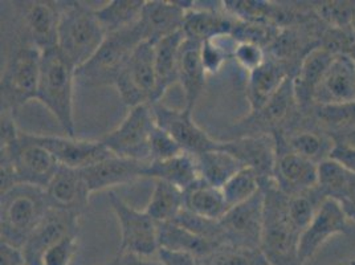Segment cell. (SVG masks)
I'll use <instances>...</instances> for the list:
<instances>
[{
	"mask_svg": "<svg viewBox=\"0 0 355 265\" xmlns=\"http://www.w3.org/2000/svg\"><path fill=\"white\" fill-rule=\"evenodd\" d=\"M314 114L327 128L349 132L355 129V103L338 105H314Z\"/></svg>",
	"mask_w": 355,
	"mask_h": 265,
	"instance_id": "cell-38",
	"label": "cell"
},
{
	"mask_svg": "<svg viewBox=\"0 0 355 265\" xmlns=\"http://www.w3.org/2000/svg\"><path fill=\"white\" fill-rule=\"evenodd\" d=\"M59 1H33L26 10L24 22L31 44L40 51L58 46Z\"/></svg>",
	"mask_w": 355,
	"mask_h": 265,
	"instance_id": "cell-25",
	"label": "cell"
},
{
	"mask_svg": "<svg viewBox=\"0 0 355 265\" xmlns=\"http://www.w3.org/2000/svg\"><path fill=\"white\" fill-rule=\"evenodd\" d=\"M109 265H116V263H114V262H113V263H110V264Z\"/></svg>",
	"mask_w": 355,
	"mask_h": 265,
	"instance_id": "cell-53",
	"label": "cell"
},
{
	"mask_svg": "<svg viewBox=\"0 0 355 265\" xmlns=\"http://www.w3.org/2000/svg\"><path fill=\"white\" fill-rule=\"evenodd\" d=\"M337 53L318 45L302 59L293 77V90L298 109L313 106L315 89L318 88L330 62Z\"/></svg>",
	"mask_w": 355,
	"mask_h": 265,
	"instance_id": "cell-22",
	"label": "cell"
},
{
	"mask_svg": "<svg viewBox=\"0 0 355 265\" xmlns=\"http://www.w3.org/2000/svg\"><path fill=\"white\" fill-rule=\"evenodd\" d=\"M42 51L24 42L16 48L1 74V112L12 113L28 101L36 100L40 81Z\"/></svg>",
	"mask_w": 355,
	"mask_h": 265,
	"instance_id": "cell-6",
	"label": "cell"
},
{
	"mask_svg": "<svg viewBox=\"0 0 355 265\" xmlns=\"http://www.w3.org/2000/svg\"><path fill=\"white\" fill-rule=\"evenodd\" d=\"M317 190L324 199H336L340 205L355 202V174L343 164L327 158L318 164Z\"/></svg>",
	"mask_w": 355,
	"mask_h": 265,
	"instance_id": "cell-28",
	"label": "cell"
},
{
	"mask_svg": "<svg viewBox=\"0 0 355 265\" xmlns=\"http://www.w3.org/2000/svg\"><path fill=\"white\" fill-rule=\"evenodd\" d=\"M184 208L211 221H220L230 210L222 189L208 185L200 178L184 191Z\"/></svg>",
	"mask_w": 355,
	"mask_h": 265,
	"instance_id": "cell-29",
	"label": "cell"
},
{
	"mask_svg": "<svg viewBox=\"0 0 355 265\" xmlns=\"http://www.w3.org/2000/svg\"><path fill=\"white\" fill-rule=\"evenodd\" d=\"M291 68L292 65L268 56L260 68L250 74L247 99L251 106V113L263 109L282 89L285 81L296 74Z\"/></svg>",
	"mask_w": 355,
	"mask_h": 265,
	"instance_id": "cell-21",
	"label": "cell"
},
{
	"mask_svg": "<svg viewBox=\"0 0 355 265\" xmlns=\"http://www.w3.org/2000/svg\"><path fill=\"white\" fill-rule=\"evenodd\" d=\"M109 203L121 228L119 255L151 257L158 253V223L146 211L129 206L117 192H109Z\"/></svg>",
	"mask_w": 355,
	"mask_h": 265,
	"instance_id": "cell-8",
	"label": "cell"
},
{
	"mask_svg": "<svg viewBox=\"0 0 355 265\" xmlns=\"http://www.w3.org/2000/svg\"><path fill=\"white\" fill-rule=\"evenodd\" d=\"M27 138L33 144L46 148L60 166L72 169H85L94 163L101 162L113 154L105 148L101 141L77 139L72 137H53V135H37L27 134Z\"/></svg>",
	"mask_w": 355,
	"mask_h": 265,
	"instance_id": "cell-14",
	"label": "cell"
},
{
	"mask_svg": "<svg viewBox=\"0 0 355 265\" xmlns=\"http://www.w3.org/2000/svg\"><path fill=\"white\" fill-rule=\"evenodd\" d=\"M273 137L276 141L273 183L276 187L288 196L314 190L318 185V164L289 148L282 132H275Z\"/></svg>",
	"mask_w": 355,
	"mask_h": 265,
	"instance_id": "cell-10",
	"label": "cell"
},
{
	"mask_svg": "<svg viewBox=\"0 0 355 265\" xmlns=\"http://www.w3.org/2000/svg\"><path fill=\"white\" fill-rule=\"evenodd\" d=\"M151 109L157 125L168 132L184 153L195 157L222 148V141L211 138L195 123L191 110H178L161 103H153Z\"/></svg>",
	"mask_w": 355,
	"mask_h": 265,
	"instance_id": "cell-11",
	"label": "cell"
},
{
	"mask_svg": "<svg viewBox=\"0 0 355 265\" xmlns=\"http://www.w3.org/2000/svg\"><path fill=\"white\" fill-rule=\"evenodd\" d=\"M202 43L186 39L180 46L179 65H178V83L184 92L186 109L193 112L195 103L199 100L206 87L207 72L202 62L200 55Z\"/></svg>",
	"mask_w": 355,
	"mask_h": 265,
	"instance_id": "cell-24",
	"label": "cell"
},
{
	"mask_svg": "<svg viewBox=\"0 0 355 265\" xmlns=\"http://www.w3.org/2000/svg\"><path fill=\"white\" fill-rule=\"evenodd\" d=\"M236 20L227 15L220 8L215 7H196L189 10L183 22V33L186 39L198 43H205L218 36L232 33Z\"/></svg>",
	"mask_w": 355,
	"mask_h": 265,
	"instance_id": "cell-23",
	"label": "cell"
},
{
	"mask_svg": "<svg viewBox=\"0 0 355 265\" xmlns=\"http://www.w3.org/2000/svg\"><path fill=\"white\" fill-rule=\"evenodd\" d=\"M114 263L116 265H162L159 260L154 262L148 257H138L134 255H119Z\"/></svg>",
	"mask_w": 355,
	"mask_h": 265,
	"instance_id": "cell-47",
	"label": "cell"
},
{
	"mask_svg": "<svg viewBox=\"0 0 355 265\" xmlns=\"http://www.w3.org/2000/svg\"><path fill=\"white\" fill-rule=\"evenodd\" d=\"M268 58V52L261 45L250 43V42H240L237 43L234 59L236 60L240 68L247 71L248 74L260 68Z\"/></svg>",
	"mask_w": 355,
	"mask_h": 265,
	"instance_id": "cell-41",
	"label": "cell"
},
{
	"mask_svg": "<svg viewBox=\"0 0 355 265\" xmlns=\"http://www.w3.org/2000/svg\"><path fill=\"white\" fill-rule=\"evenodd\" d=\"M144 6L145 0H112L94 11L106 35H110L138 23Z\"/></svg>",
	"mask_w": 355,
	"mask_h": 265,
	"instance_id": "cell-33",
	"label": "cell"
},
{
	"mask_svg": "<svg viewBox=\"0 0 355 265\" xmlns=\"http://www.w3.org/2000/svg\"><path fill=\"white\" fill-rule=\"evenodd\" d=\"M336 265H355V259H353V260H346V262H342L340 264Z\"/></svg>",
	"mask_w": 355,
	"mask_h": 265,
	"instance_id": "cell-50",
	"label": "cell"
},
{
	"mask_svg": "<svg viewBox=\"0 0 355 265\" xmlns=\"http://www.w3.org/2000/svg\"><path fill=\"white\" fill-rule=\"evenodd\" d=\"M77 68L58 46L42 51L40 81L36 100L58 119L67 137L76 138L73 87Z\"/></svg>",
	"mask_w": 355,
	"mask_h": 265,
	"instance_id": "cell-1",
	"label": "cell"
},
{
	"mask_svg": "<svg viewBox=\"0 0 355 265\" xmlns=\"http://www.w3.org/2000/svg\"><path fill=\"white\" fill-rule=\"evenodd\" d=\"M352 31H353V33H354L355 37V19L353 20V24H352Z\"/></svg>",
	"mask_w": 355,
	"mask_h": 265,
	"instance_id": "cell-51",
	"label": "cell"
},
{
	"mask_svg": "<svg viewBox=\"0 0 355 265\" xmlns=\"http://www.w3.org/2000/svg\"><path fill=\"white\" fill-rule=\"evenodd\" d=\"M203 265H269L259 247L223 244L200 259Z\"/></svg>",
	"mask_w": 355,
	"mask_h": 265,
	"instance_id": "cell-35",
	"label": "cell"
},
{
	"mask_svg": "<svg viewBox=\"0 0 355 265\" xmlns=\"http://www.w3.org/2000/svg\"><path fill=\"white\" fill-rule=\"evenodd\" d=\"M184 208V191L163 180H154V190L146 206L148 216L155 223L177 219Z\"/></svg>",
	"mask_w": 355,
	"mask_h": 265,
	"instance_id": "cell-32",
	"label": "cell"
},
{
	"mask_svg": "<svg viewBox=\"0 0 355 265\" xmlns=\"http://www.w3.org/2000/svg\"><path fill=\"white\" fill-rule=\"evenodd\" d=\"M173 221H175L179 225L191 231L195 235L200 236L216 246L224 244L222 225L219 221H211V219L198 216L193 212L187 211L186 208H183L182 212L178 215L177 219Z\"/></svg>",
	"mask_w": 355,
	"mask_h": 265,
	"instance_id": "cell-39",
	"label": "cell"
},
{
	"mask_svg": "<svg viewBox=\"0 0 355 265\" xmlns=\"http://www.w3.org/2000/svg\"><path fill=\"white\" fill-rule=\"evenodd\" d=\"M155 126L151 105H138L129 110L128 116L113 132H107L100 141L116 157L150 162L151 135Z\"/></svg>",
	"mask_w": 355,
	"mask_h": 265,
	"instance_id": "cell-7",
	"label": "cell"
},
{
	"mask_svg": "<svg viewBox=\"0 0 355 265\" xmlns=\"http://www.w3.org/2000/svg\"><path fill=\"white\" fill-rule=\"evenodd\" d=\"M146 163L112 155L101 162L81 169V174L88 191L93 194L142 178Z\"/></svg>",
	"mask_w": 355,
	"mask_h": 265,
	"instance_id": "cell-19",
	"label": "cell"
},
{
	"mask_svg": "<svg viewBox=\"0 0 355 265\" xmlns=\"http://www.w3.org/2000/svg\"><path fill=\"white\" fill-rule=\"evenodd\" d=\"M314 10L331 28H352L355 19V1H320Z\"/></svg>",
	"mask_w": 355,
	"mask_h": 265,
	"instance_id": "cell-40",
	"label": "cell"
},
{
	"mask_svg": "<svg viewBox=\"0 0 355 265\" xmlns=\"http://www.w3.org/2000/svg\"><path fill=\"white\" fill-rule=\"evenodd\" d=\"M183 148L178 145L177 141L158 125L151 135V158L150 161H163L174 158L183 154Z\"/></svg>",
	"mask_w": 355,
	"mask_h": 265,
	"instance_id": "cell-42",
	"label": "cell"
},
{
	"mask_svg": "<svg viewBox=\"0 0 355 265\" xmlns=\"http://www.w3.org/2000/svg\"><path fill=\"white\" fill-rule=\"evenodd\" d=\"M142 178L163 180L186 191L199 179V171L195 157L183 153L174 158L146 163Z\"/></svg>",
	"mask_w": 355,
	"mask_h": 265,
	"instance_id": "cell-26",
	"label": "cell"
},
{
	"mask_svg": "<svg viewBox=\"0 0 355 265\" xmlns=\"http://www.w3.org/2000/svg\"><path fill=\"white\" fill-rule=\"evenodd\" d=\"M0 207L1 241L23 248L31 234L44 219L51 205L43 189L16 185L1 194Z\"/></svg>",
	"mask_w": 355,
	"mask_h": 265,
	"instance_id": "cell-4",
	"label": "cell"
},
{
	"mask_svg": "<svg viewBox=\"0 0 355 265\" xmlns=\"http://www.w3.org/2000/svg\"><path fill=\"white\" fill-rule=\"evenodd\" d=\"M282 135L289 148L296 151L297 154L311 160L317 164H320L330 157L331 148L336 144V141L326 138L324 132H315V130L293 132L289 134V137H286L285 134Z\"/></svg>",
	"mask_w": 355,
	"mask_h": 265,
	"instance_id": "cell-34",
	"label": "cell"
},
{
	"mask_svg": "<svg viewBox=\"0 0 355 265\" xmlns=\"http://www.w3.org/2000/svg\"><path fill=\"white\" fill-rule=\"evenodd\" d=\"M77 235L65 236L59 243L46 250L42 259V265H71L77 250Z\"/></svg>",
	"mask_w": 355,
	"mask_h": 265,
	"instance_id": "cell-43",
	"label": "cell"
},
{
	"mask_svg": "<svg viewBox=\"0 0 355 265\" xmlns=\"http://www.w3.org/2000/svg\"><path fill=\"white\" fill-rule=\"evenodd\" d=\"M224 244L259 247L264 223V191L253 195L244 203L231 207L220 219Z\"/></svg>",
	"mask_w": 355,
	"mask_h": 265,
	"instance_id": "cell-12",
	"label": "cell"
},
{
	"mask_svg": "<svg viewBox=\"0 0 355 265\" xmlns=\"http://www.w3.org/2000/svg\"><path fill=\"white\" fill-rule=\"evenodd\" d=\"M336 142H342L350 146L355 148V129H352L349 132H340L338 139H336Z\"/></svg>",
	"mask_w": 355,
	"mask_h": 265,
	"instance_id": "cell-48",
	"label": "cell"
},
{
	"mask_svg": "<svg viewBox=\"0 0 355 265\" xmlns=\"http://www.w3.org/2000/svg\"><path fill=\"white\" fill-rule=\"evenodd\" d=\"M342 207H343V210H345V212H346L347 218H349L350 221H355V202H349V203H343V205H342Z\"/></svg>",
	"mask_w": 355,
	"mask_h": 265,
	"instance_id": "cell-49",
	"label": "cell"
},
{
	"mask_svg": "<svg viewBox=\"0 0 355 265\" xmlns=\"http://www.w3.org/2000/svg\"><path fill=\"white\" fill-rule=\"evenodd\" d=\"M263 180L252 169L244 167L231 178L222 189L223 195L228 207L237 206L247 202L253 195L261 190Z\"/></svg>",
	"mask_w": 355,
	"mask_h": 265,
	"instance_id": "cell-36",
	"label": "cell"
},
{
	"mask_svg": "<svg viewBox=\"0 0 355 265\" xmlns=\"http://www.w3.org/2000/svg\"><path fill=\"white\" fill-rule=\"evenodd\" d=\"M158 243L159 248L190 252L199 259L206 257L211 252L220 247L200 236L195 235L175 221H166L158 224Z\"/></svg>",
	"mask_w": 355,
	"mask_h": 265,
	"instance_id": "cell-30",
	"label": "cell"
},
{
	"mask_svg": "<svg viewBox=\"0 0 355 265\" xmlns=\"http://www.w3.org/2000/svg\"><path fill=\"white\" fill-rule=\"evenodd\" d=\"M349 218L338 200L326 198L318 207L311 224L302 231L298 244V259L305 265L333 236L347 232Z\"/></svg>",
	"mask_w": 355,
	"mask_h": 265,
	"instance_id": "cell-13",
	"label": "cell"
},
{
	"mask_svg": "<svg viewBox=\"0 0 355 265\" xmlns=\"http://www.w3.org/2000/svg\"><path fill=\"white\" fill-rule=\"evenodd\" d=\"M119 97L130 109L144 103H158L154 43L142 42L114 83Z\"/></svg>",
	"mask_w": 355,
	"mask_h": 265,
	"instance_id": "cell-9",
	"label": "cell"
},
{
	"mask_svg": "<svg viewBox=\"0 0 355 265\" xmlns=\"http://www.w3.org/2000/svg\"><path fill=\"white\" fill-rule=\"evenodd\" d=\"M144 40L139 24L106 35L94 56L76 71V80L87 87L113 85Z\"/></svg>",
	"mask_w": 355,
	"mask_h": 265,
	"instance_id": "cell-5",
	"label": "cell"
},
{
	"mask_svg": "<svg viewBox=\"0 0 355 265\" xmlns=\"http://www.w3.org/2000/svg\"><path fill=\"white\" fill-rule=\"evenodd\" d=\"M331 160L343 164L346 169L353 171L355 174V148L342 144V142H336L334 146L331 148L330 157Z\"/></svg>",
	"mask_w": 355,
	"mask_h": 265,
	"instance_id": "cell-45",
	"label": "cell"
},
{
	"mask_svg": "<svg viewBox=\"0 0 355 265\" xmlns=\"http://www.w3.org/2000/svg\"><path fill=\"white\" fill-rule=\"evenodd\" d=\"M195 161L200 179L218 189H223L231 178L244 169L232 154L222 148L195 155Z\"/></svg>",
	"mask_w": 355,
	"mask_h": 265,
	"instance_id": "cell-31",
	"label": "cell"
},
{
	"mask_svg": "<svg viewBox=\"0 0 355 265\" xmlns=\"http://www.w3.org/2000/svg\"><path fill=\"white\" fill-rule=\"evenodd\" d=\"M157 256L162 265H203L200 259L190 252L159 248Z\"/></svg>",
	"mask_w": 355,
	"mask_h": 265,
	"instance_id": "cell-44",
	"label": "cell"
},
{
	"mask_svg": "<svg viewBox=\"0 0 355 265\" xmlns=\"http://www.w3.org/2000/svg\"><path fill=\"white\" fill-rule=\"evenodd\" d=\"M349 53H350V55H352V56H353V58H354V59H355V48H354V49H353V51H350V52H349Z\"/></svg>",
	"mask_w": 355,
	"mask_h": 265,
	"instance_id": "cell-52",
	"label": "cell"
},
{
	"mask_svg": "<svg viewBox=\"0 0 355 265\" xmlns=\"http://www.w3.org/2000/svg\"><path fill=\"white\" fill-rule=\"evenodd\" d=\"M186 40L183 31L163 37L154 43L155 74H157V100L162 99L168 88L178 83V65L180 46Z\"/></svg>",
	"mask_w": 355,
	"mask_h": 265,
	"instance_id": "cell-27",
	"label": "cell"
},
{
	"mask_svg": "<svg viewBox=\"0 0 355 265\" xmlns=\"http://www.w3.org/2000/svg\"><path fill=\"white\" fill-rule=\"evenodd\" d=\"M58 48L78 69L94 56L106 37L94 8L81 1H59Z\"/></svg>",
	"mask_w": 355,
	"mask_h": 265,
	"instance_id": "cell-3",
	"label": "cell"
},
{
	"mask_svg": "<svg viewBox=\"0 0 355 265\" xmlns=\"http://www.w3.org/2000/svg\"><path fill=\"white\" fill-rule=\"evenodd\" d=\"M78 219L80 214L51 207L21 248L26 264L42 265L45 252L52 246L65 236L78 234Z\"/></svg>",
	"mask_w": 355,
	"mask_h": 265,
	"instance_id": "cell-15",
	"label": "cell"
},
{
	"mask_svg": "<svg viewBox=\"0 0 355 265\" xmlns=\"http://www.w3.org/2000/svg\"><path fill=\"white\" fill-rule=\"evenodd\" d=\"M355 103V59L350 53H337L330 62L318 88L314 105Z\"/></svg>",
	"mask_w": 355,
	"mask_h": 265,
	"instance_id": "cell-18",
	"label": "cell"
},
{
	"mask_svg": "<svg viewBox=\"0 0 355 265\" xmlns=\"http://www.w3.org/2000/svg\"><path fill=\"white\" fill-rule=\"evenodd\" d=\"M46 198L52 208L80 214L88 206V187L81 174V170L67 166H60L55 177L45 189Z\"/></svg>",
	"mask_w": 355,
	"mask_h": 265,
	"instance_id": "cell-20",
	"label": "cell"
},
{
	"mask_svg": "<svg viewBox=\"0 0 355 265\" xmlns=\"http://www.w3.org/2000/svg\"><path fill=\"white\" fill-rule=\"evenodd\" d=\"M195 1L148 0L138 20L144 40L155 43L183 28L184 16Z\"/></svg>",
	"mask_w": 355,
	"mask_h": 265,
	"instance_id": "cell-16",
	"label": "cell"
},
{
	"mask_svg": "<svg viewBox=\"0 0 355 265\" xmlns=\"http://www.w3.org/2000/svg\"><path fill=\"white\" fill-rule=\"evenodd\" d=\"M222 148L232 154L244 167L256 171L263 183L273 180L276 162V141L273 134L241 135L231 141H222Z\"/></svg>",
	"mask_w": 355,
	"mask_h": 265,
	"instance_id": "cell-17",
	"label": "cell"
},
{
	"mask_svg": "<svg viewBox=\"0 0 355 265\" xmlns=\"http://www.w3.org/2000/svg\"><path fill=\"white\" fill-rule=\"evenodd\" d=\"M0 265H27L23 250L1 241V244H0Z\"/></svg>",
	"mask_w": 355,
	"mask_h": 265,
	"instance_id": "cell-46",
	"label": "cell"
},
{
	"mask_svg": "<svg viewBox=\"0 0 355 265\" xmlns=\"http://www.w3.org/2000/svg\"><path fill=\"white\" fill-rule=\"evenodd\" d=\"M324 198L320 195L317 187L305 194L289 196L288 200V215L297 231H302L311 224L318 207Z\"/></svg>",
	"mask_w": 355,
	"mask_h": 265,
	"instance_id": "cell-37",
	"label": "cell"
},
{
	"mask_svg": "<svg viewBox=\"0 0 355 265\" xmlns=\"http://www.w3.org/2000/svg\"><path fill=\"white\" fill-rule=\"evenodd\" d=\"M264 191V223L260 250L269 265H301L297 231L288 215L289 196L280 191L273 180L261 185Z\"/></svg>",
	"mask_w": 355,
	"mask_h": 265,
	"instance_id": "cell-2",
	"label": "cell"
}]
</instances>
